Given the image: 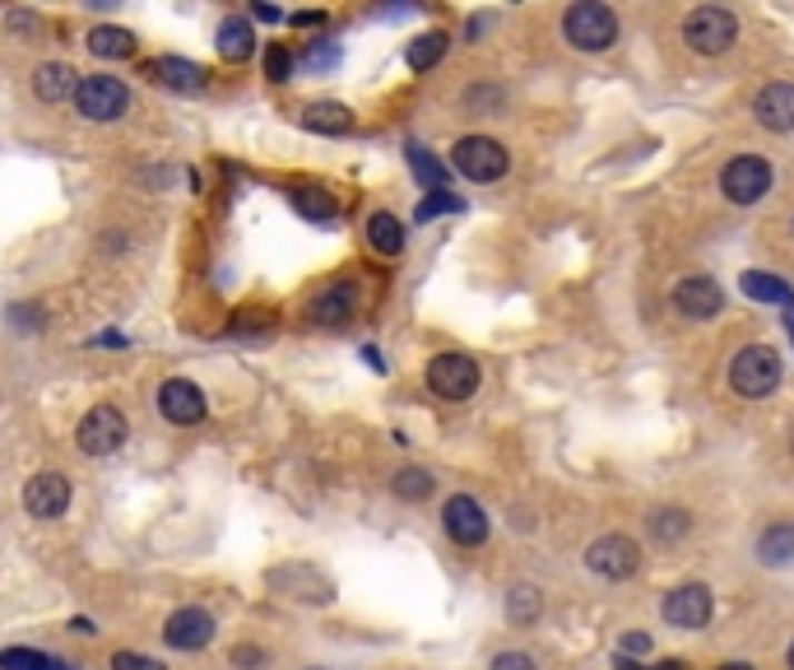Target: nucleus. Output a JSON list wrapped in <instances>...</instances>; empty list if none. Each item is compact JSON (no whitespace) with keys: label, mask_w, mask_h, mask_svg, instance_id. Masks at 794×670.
Returning <instances> with one entry per match:
<instances>
[{"label":"nucleus","mask_w":794,"mask_h":670,"mask_svg":"<svg viewBox=\"0 0 794 670\" xmlns=\"http://www.w3.org/2000/svg\"><path fill=\"white\" fill-rule=\"evenodd\" d=\"M781 354L776 349H766V345H748V349H738L730 358V386L738 396H748V401H762V396H772L776 386H781Z\"/></svg>","instance_id":"f257e3e1"},{"label":"nucleus","mask_w":794,"mask_h":670,"mask_svg":"<svg viewBox=\"0 0 794 670\" xmlns=\"http://www.w3.org/2000/svg\"><path fill=\"white\" fill-rule=\"evenodd\" d=\"M683 42L697 51V57H725V51L738 42V19L734 10L721 6H697L683 19Z\"/></svg>","instance_id":"f03ea898"},{"label":"nucleus","mask_w":794,"mask_h":670,"mask_svg":"<svg viewBox=\"0 0 794 670\" xmlns=\"http://www.w3.org/2000/svg\"><path fill=\"white\" fill-rule=\"evenodd\" d=\"M563 38L576 47V51H604L618 42V14L599 6V0H580L563 14Z\"/></svg>","instance_id":"7ed1b4c3"},{"label":"nucleus","mask_w":794,"mask_h":670,"mask_svg":"<svg viewBox=\"0 0 794 670\" xmlns=\"http://www.w3.org/2000/svg\"><path fill=\"white\" fill-rule=\"evenodd\" d=\"M130 108V89L117 75H85L75 89V112L85 121H121Z\"/></svg>","instance_id":"20e7f679"},{"label":"nucleus","mask_w":794,"mask_h":670,"mask_svg":"<svg viewBox=\"0 0 794 670\" xmlns=\"http://www.w3.org/2000/svg\"><path fill=\"white\" fill-rule=\"evenodd\" d=\"M126 437H130V424L117 405H93L75 428V443L85 456H112L126 447Z\"/></svg>","instance_id":"39448f33"},{"label":"nucleus","mask_w":794,"mask_h":670,"mask_svg":"<svg viewBox=\"0 0 794 670\" xmlns=\"http://www.w3.org/2000/svg\"><path fill=\"white\" fill-rule=\"evenodd\" d=\"M451 164H456L460 177H469V183H497V177L512 168V154H507V145H497L488 136H465L451 149Z\"/></svg>","instance_id":"423d86ee"},{"label":"nucleus","mask_w":794,"mask_h":670,"mask_svg":"<svg viewBox=\"0 0 794 670\" xmlns=\"http://www.w3.org/2000/svg\"><path fill=\"white\" fill-rule=\"evenodd\" d=\"M586 569L595 578H608V582H627L632 573L642 569V545L632 535H599L595 545L586 550Z\"/></svg>","instance_id":"0eeeda50"},{"label":"nucleus","mask_w":794,"mask_h":670,"mask_svg":"<svg viewBox=\"0 0 794 670\" xmlns=\"http://www.w3.org/2000/svg\"><path fill=\"white\" fill-rule=\"evenodd\" d=\"M721 191L734 205H757L766 191H772V164L757 159V154H738V159H730L725 173H721Z\"/></svg>","instance_id":"6e6552de"},{"label":"nucleus","mask_w":794,"mask_h":670,"mask_svg":"<svg viewBox=\"0 0 794 670\" xmlns=\"http://www.w3.org/2000/svg\"><path fill=\"white\" fill-rule=\"evenodd\" d=\"M428 386L441 401H469L474 392H479V364H474L469 354H460V349L437 354L428 364Z\"/></svg>","instance_id":"1a4fd4ad"},{"label":"nucleus","mask_w":794,"mask_h":670,"mask_svg":"<svg viewBox=\"0 0 794 670\" xmlns=\"http://www.w3.org/2000/svg\"><path fill=\"white\" fill-rule=\"evenodd\" d=\"M270 587L288 601H302V605H330L335 601V582L311 569V563H288V569H275L270 573Z\"/></svg>","instance_id":"9d476101"},{"label":"nucleus","mask_w":794,"mask_h":670,"mask_svg":"<svg viewBox=\"0 0 794 670\" xmlns=\"http://www.w3.org/2000/svg\"><path fill=\"white\" fill-rule=\"evenodd\" d=\"M711 610H716V597H711V587H702V582L674 587L669 597H665V605H659L665 624H674V629H706L711 624Z\"/></svg>","instance_id":"9b49d317"},{"label":"nucleus","mask_w":794,"mask_h":670,"mask_svg":"<svg viewBox=\"0 0 794 670\" xmlns=\"http://www.w3.org/2000/svg\"><path fill=\"white\" fill-rule=\"evenodd\" d=\"M158 410H163L168 424L191 428V424H200L209 415V401H205V392L191 377H168L163 386H158Z\"/></svg>","instance_id":"f8f14e48"},{"label":"nucleus","mask_w":794,"mask_h":670,"mask_svg":"<svg viewBox=\"0 0 794 670\" xmlns=\"http://www.w3.org/2000/svg\"><path fill=\"white\" fill-rule=\"evenodd\" d=\"M70 508V480L57 471H38L29 484H23V512L38 522H57Z\"/></svg>","instance_id":"ddd939ff"},{"label":"nucleus","mask_w":794,"mask_h":670,"mask_svg":"<svg viewBox=\"0 0 794 670\" xmlns=\"http://www.w3.org/2000/svg\"><path fill=\"white\" fill-rule=\"evenodd\" d=\"M215 633H219L215 629V614L200 610V605L172 610L168 624H163V642H168V648H177V652H200V648H209V638H215Z\"/></svg>","instance_id":"4468645a"},{"label":"nucleus","mask_w":794,"mask_h":670,"mask_svg":"<svg viewBox=\"0 0 794 670\" xmlns=\"http://www.w3.org/2000/svg\"><path fill=\"white\" fill-rule=\"evenodd\" d=\"M441 526H446V535L456 540L460 550H474V545H484L488 540V518H484V508L474 503L469 494H456V499H446V508H441Z\"/></svg>","instance_id":"2eb2a0df"},{"label":"nucleus","mask_w":794,"mask_h":670,"mask_svg":"<svg viewBox=\"0 0 794 670\" xmlns=\"http://www.w3.org/2000/svg\"><path fill=\"white\" fill-rule=\"evenodd\" d=\"M674 307L687 322H711V317H721L725 289L711 275H687V279H678V285H674Z\"/></svg>","instance_id":"dca6fc26"},{"label":"nucleus","mask_w":794,"mask_h":670,"mask_svg":"<svg viewBox=\"0 0 794 670\" xmlns=\"http://www.w3.org/2000/svg\"><path fill=\"white\" fill-rule=\"evenodd\" d=\"M753 112H757V121L766 126V131H776V136H785V131H794V85H766L762 93H757V102H753Z\"/></svg>","instance_id":"f3484780"},{"label":"nucleus","mask_w":794,"mask_h":670,"mask_svg":"<svg viewBox=\"0 0 794 670\" xmlns=\"http://www.w3.org/2000/svg\"><path fill=\"white\" fill-rule=\"evenodd\" d=\"M145 70H149L163 89H172V93H200L205 80H209V75H205L196 61H187V57H153Z\"/></svg>","instance_id":"a211bd4d"},{"label":"nucleus","mask_w":794,"mask_h":670,"mask_svg":"<svg viewBox=\"0 0 794 670\" xmlns=\"http://www.w3.org/2000/svg\"><path fill=\"white\" fill-rule=\"evenodd\" d=\"M354 313H358V289L354 285H330V289H321L307 303V317L316 326H344Z\"/></svg>","instance_id":"6ab92c4d"},{"label":"nucleus","mask_w":794,"mask_h":670,"mask_svg":"<svg viewBox=\"0 0 794 670\" xmlns=\"http://www.w3.org/2000/svg\"><path fill=\"white\" fill-rule=\"evenodd\" d=\"M215 47H219V57L232 61V66H242L256 57V29H251V19L242 14H228L219 23V33H215Z\"/></svg>","instance_id":"aec40b11"},{"label":"nucleus","mask_w":794,"mask_h":670,"mask_svg":"<svg viewBox=\"0 0 794 670\" xmlns=\"http://www.w3.org/2000/svg\"><path fill=\"white\" fill-rule=\"evenodd\" d=\"M75 89H79V70L70 61H47L33 70V93L42 102H66L75 98Z\"/></svg>","instance_id":"412c9836"},{"label":"nucleus","mask_w":794,"mask_h":670,"mask_svg":"<svg viewBox=\"0 0 794 670\" xmlns=\"http://www.w3.org/2000/svg\"><path fill=\"white\" fill-rule=\"evenodd\" d=\"M302 126L316 131V136H349L354 131V112L344 108V102L321 98V102H307L302 108Z\"/></svg>","instance_id":"4be33fe9"},{"label":"nucleus","mask_w":794,"mask_h":670,"mask_svg":"<svg viewBox=\"0 0 794 670\" xmlns=\"http://www.w3.org/2000/svg\"><path fill=\"white\" fill-rule=\"evenodd\" d=\"M367 243H373L377 256H400L405 252V224L395 219L390 210L367 215Z\"/></svg>","instance_id":"5701e85b"},{"label":"nucleus","mask_w":794,"mask_h":670,"mask_svg":"<svg viewBox=\"0 0 794 670\" xmlns=\"http://www.w3.org/2000/svg\"><path fill=\"white\" fill-rule=\"evenodd\" d=\"M89 51L98 61H126V57H136V33L117 29V23H102V29L89 33Z\"/></svg>","instance_id":"b1692460"},{"label":"nucleus","mask_w":794,"mask_h":670,"mask_svg":"<svg viewBox=\"0 0 794 670\" xmlns=\"http://www.w3.org/2000/svg\"><path fill=\"white\" fill-rule=\"evenodd\" d=\"M757 559L766 569H781V563L794 559V522H772L757 535Z\"/></svg>","instance_id":"393cba45"},{"label":"nucleus","mask_w":794,"mask_h":670,"mask_svg":"<svg viewBox=\"0 0 794 670\" xmlns=\"http://www.w3.org/2000/svg\"><path fill=\"white\" fill-rule=\"evenodd\" d=\"M294 210L311 224H330L339 215V200L326 187H294Z\"/></svg>","instance_id":"a878e982"},{"label":"nucleus","mask_w":794,"mask_h":670,"mask_svg":"<svg viewBox=\"0 0 794 670\" xmlns=\"http://www.w3.org/2000/svg\"><path fill=\"white\" fill-rule=\"evenodd\" d=\"M433 471H423V466H405V471H395L390 475V494L395 499H405V503H423V499H433Z\"/></svg>","instance_id":"bb28decb"},{"label":"nucleus","mask_w":794,"mask_h":670,"mask_svg":"<svg viewBox=\"0 0 794 670\" xmlns=\"http://www.w3.org/2000/svg\"><path fill=\"white\" fill-rule=\"evenodd\" d=\"M446 47H451V38H446L441 29H433V33H423V38H414L409 42V51H405V61H409V70H433L441 57H446Z\"/></svg>","instance_id":"cd10ccee"},{"label":"nucleus","mask_w":794,"mask_h":670,"mask_svg":"<svg viewBox=\"0 0 794 670\" xmlns=\"http://www.w3.org/2000/svg\"><path fill=\"white\" fill-rule=\"evenodd\" d=\"M738 285H744V294H748V298H757V303H781V307H790V303H794V289L785 285V279H776V275L748 270L744 279H738Z\"/></svg>","instance_id":"c85d7f7f"},{"label":"nucleus","mask_w":794,"mask_h":670,"mask_svg":"<svg viewBox=\"0 0 794 670\" xmlns=\"http://www.w3.org/2000/svg\"><path fill=\"white\" fill-rule=\"evenodd\" d=\"M539 614H544L539 587H512V597H507V620H512V624H535Z\"/></svg>","instance_id":"c756f323"},{"label":"nucleus","mask_w":794,"mask_h":670,"mask_svg":"<svg viewBox=\"0 0 794 670\" xmlns=\"http://www.w3.org/2000/svg\"><path fill=\"white\" fill-rule=\"evenodd\" d=\"M0 670H75V666L47 657V652H33V648H6L0 652Z\"/></svg>","instance_id":"7c9ffc66"},{"label":"nucleus","mask_w":794,"mask_h":670,"mask_svg":"<svg viewBox=\"0 0 794 670\" xmlns=\"http://www.w3.org/2000/svg\"><path fill=\"white\" fill-rule=\"evenodd\" d=\"M405 154H409V168L423 177V183H428V191H446V168L433 159V154L428 149H423V145H405Z\"/></svg>","instance_id":"2f4dec72"},{"label":"nucleus","mask_w":794,"mask_h":670,"mask_svg":"<svg viewBox=\"0 0 794 670\" xmlns=\"http://www.w3.org/2000/svg\"><path fill=\"white\" fill-rule=\"evenodd\" d=\"M687 531H693V518H687L683 508H665V512H655V522H651V535H655V540H665V545L683 540Z\"/></svg>","instance_id":"473e14b6"},{"label":"nucleus","mask_w":794,"mask_h":670,"mask_svg":"<svg viewBox=\"0 0 794 670\" xmlns=\"http://www.w3.org/2000/svg\"><path fill=\"white\" fill-rule=\"evenodd\" d=\"M460 210H465V200H460L456 191H433L428 200H418L414 219H418V224H428V219H437V215H460Z\"/></svg>","instance_id":"72a5a7b5"},{"label":"nucleus","mask_w":794,"mask_h":670,"mask_svg":"<svg viewBox=\"0 0 794 670\" xmlns=\"http://www.w3.org/2000/svg\"><path fill=\"white\" fill-rule=\"evenodd\" d=\"M265 75H270L275 85L294 80V51H288V47H279V42H270V47H265Z\"/></svg>","instance_id":"f704fd0d"},{"label":"nucleus","mask_w":794,"mask_h":670,"mask_svg":"<svg viewBox=\"0 0 794 670\" xmlns=\"http://www.w3.org/2000/svg\"><path fill=\"white\" fill-rule=\"evenodd\" d=\"M6 23H10V33H19L23 42L42 33V19H38L33 10H10V14H6Z\"/></svg>","instance_id":"c9c22d12"},{"label":"nucleus","mask_w":794,"mask_h":670,"mask_svg":"<svg viewBox=\"0 0 794 670\" xmlns=\"http://www.w3.org/2000/svg\"><path fill=\"white\" fill-rule=\"evenodd\" d=\"M112 670H168V666L153 661V657H140V652H117V657H112Z\"/></svg>","instance_id":"e433bc0d"},{"label":"nucleus","mask_w":794,"mask_h":670,"mask_svg":"<svg viewBox=\"0 0 794 670\" xmlns=\"http://www.w3.org/2000/svg\"><path fill=\"white\" fill-rule=\"evenodd\" d=\"M335 61H339V47H330V42L307 47V66H311V70H326V66H335Z\"/></svg>","instance_id":"4c0bfd02"},{"label":"nucleus","mask_w":794,"mask_h":670,"mask_svg":"<svg viewBox=\"0 0 794 670\" xmlns=\"http://www.w3.org/2000/svg\"><path fill=\"white\" fill-rule=\"evenodd\" d=\"M488 670H535V657H525V652H502V657H493Z\"/></svg>","instance_id":"58836bf2"},{"label":"nucleus","mask_w":794,"mask_h":670,"mask_svg":"<svg viewBox=\"0 0 794 670\" xmlns=\"http://www.w3.org/2000/svg\"><path fill=\"white\" fill-rule=\"evenodd\" d=\"M637 652H651V633L627 629V633H623V657H637Z\"/></svg>","instance_id":"ea45409f"},{"label":"nucleus","mask_w":794,"mask_h":670,"mask_svg":"<svg viewBox=\"0 0 794 670\" xmlns=\"http://www.w3.org/2000/svg\"><path fill=\"white\" fill-rule=\"evenodd\" d=\"M10 322H14V326H29V331H38V326H42V313H38V307H29V303H23V307H10Z\"/></svg>","instance_id":"a19ab883"},{"label":"nucleus","mask_w":794,"mask_h":670,"mask_svg":"<svg viewBox=\"0 0 794 670\" xmlns=\"http://www.w3.org/2000/svg\"><path fill=\"white\" fill-rule=\"evenodd\" d=\"M260 661H265L260 648H237V652H232V666H260Z\"/></svg>","instance_id":"79ce46f5"},{"label":"nucleus","mask_w":794,"mask_h":670,"mask_svg":"<svg viewBox=\"0 0 794 670\" xmlns=\"http://www.w3.org/2000/svg\"><path fill=\"white\" fill-rule=\"evenodd\" d=\"M294 23H298V29H321L326 14L321 10H302V14H294Z\"/></svg>","instance_id":"37998d69"},{"label":"nucleus","mask_w":794,"mask_h":670,"mask_svg":"<svg viewBox=\"0 0 794 670\" xmlns=\"http://www.w3.org/2000/svg\"><path fill=\"white\" fill-rule=\"evenodd\" d=\"M256 19H260V23H275L279 10H275V6H256Z\"/></svg>","instance_id":"c03bdc74"},{"label":"nucleus","mask_w":794,"mask_h":670,"mask_svg":"<svg viewBox=\"0 0 794 670\" xmlns=\"http://www.w3.org/2000/svg\"><path fill=\"white\" fill-rule=\"evenodd\" d=\"M614 670H646V666H642V661H632V657H623V652H618V661H614Z\"/></svg>","instance_id":"a18cd8bd"},{"label":"nucleus","mask_w":794,"mask_h":670,"mask_svg":"<svg viewBox=\"0 0 794 670\" xmlns=\"http://www.w3.org/2000/svg\"><path fill=\"white\" fill-rule=\"evenodd\" d=\"M721 670H753V666H744V661H730V666H721Z\"/></svg>","instance_id":"49530a36"},{"label":"nucleus","mask_w":794,"mask_h":670,"mask_svg":"<svg viewBox=\"0 0 794 670\" xmlns=\"http://www.w3.org/2000/svg\"><path fill=\"white\" fill-rule=\"evenodd\" d=\"M785 322H790V331H794V307H790V313H785Z\"/></svg>","instance_id":"de8ad7c7"},{"label":"nucleus","mask_w":794,"mask_h":670,"mask_svg":"<svg viewBox=\"0 0 794 670\" xmlns=\"http://www.w3.org/2000/svg\"><path fill=\"white\" fill-rule=\"evenodd\" d=\"M785 661H790V670H794V648H790V652H785Z\"/></svg>","instance_id":"09e8293b"},{"label":"nucleus","mask_w":794,"mask_h":670,"mask_svg":"<svg viewBox=\"0 0 794 670\" xmlns=\"http://www.w3.org/2000/svg\"><path fill=\"white\" fill-rule=\"evenodd\" d=\"M316 670H321V666H316Z\"/></svg>","instance_id":"8fccbe9b"}]
</instances>
